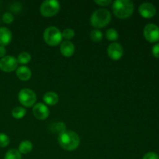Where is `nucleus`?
Here are the masks:
<instances>
[{
	"instance_id": "nucleus-1",
	"label": "nucleus",
	"mask_w": 159,
	"mask_h": 159,
	"mask_svg": "<svg viewBox=\"0 0 159 159\" xmlns=\"http://www.w3.org/2000/svg\"><path fill=\"white\" fill-rule=\"evenodd\" d=\"M58 143L61 147L66 151H74L80 144V138L73 130H68L62 132L58 136Z\"/></svg>"
},
{
	"instance_id": "nucleus-2",
	"label": "nucleus",
	"mask_w": 159,
	"mask_h": 159,
	"mask_svg": "<svg viewBox=\"0 0 159 159\" xmlns=\"http://www.w3.org/2000/svg\"><path fill=\"white\" fill-rule=\"evenodd\" d=\"M113 12L119 19H127L133 14L134 6L130 0H116L113 3Z\"/></svg>"
},
{
	"instance_id": "nucleus-3",
	"label": "nucleus",
	"mask_w": 159,
	"mask_h": 159,
	"mask_svg": "<svg viewBox=\"0 0 159 159\" xmlns=\"http://www.w3.org/2000/svg\"><path fill=\"white\" fill-rule=\"evenodd\" d=\"M111 20V13L106 9H99L94 11L90 18L92 26L96 29L105 27Z\"/></svg>"
},
{
	"instance_id": "nucleus-4",
	"label": "nucleus",
	"mask_w": 159,
	"mask_h": 159,
	"mask_svg": "<svg viewBox=\"0 0 159 159\" xmlns=\"http://www.w3.org/2000/svg\"><path fill=\"white\" fill-rule=\"evenodd\" d=\"M43 39L50 46H57L62 41L61 32L55 26H49L43 32Z\"/></svg>"
},
{
	"instance_id": "nucleus-5",
	"label": "nucleus",
	"mask_w": 159,
	"mask_h": 159,
	"mask_svg": "<svg viewBox=\"0 0 159 159\" xmlns=\"http://www.w3.org/2000/svg\"><path fill=\"white\" fill-rule=\"evenodd\" d=\"M60 9V3L57 0H46L41 3L40 12L45 17H51L58 12Z\"/></svg>"
},
{
	"instance_id": "nucleus-6",
	"label": "nucleus",
	"mask_w": 159,
	"mask_h": 159,
	"mask_svg": "<svg viewBox=\"0 0 159 159\" xmlns=\"http://www.w3.org/2000/svg\"><path fill=\"white\" fill-rule=\"evenodd\" d=\"M18 99L25 107H31L35 105L37 101L36 93L30 89H23L18 94Z\"/></svg>"
},
{
	"instance_id": "nucleus-7",
	"label": "nucleus",
	"mask_w": 159,
	"mask_h": 159,
	"mask_svg": "<svg viewBox=\"0 0 159 159\" xmlns=\"http://www.w3.org/2000/svg\"><path fill=\"white\" fill-rule=\"evenodd\" d=\"M144 37L151 43H155L159 40V27L156 24L148 23L144 28Z\"/></svg>"
},
{
	"instance_id": "nucleus-8",
	"label": "nucleus",
	"mask_w": 159,
	"mask_h": 159,
	"mask_svg": "<svg viewBox=\"0 0 159 159\" xmlns=\"http://www.w3.org/2000/svg\"><path fill=\"white\" fill-rule=\"evenodd\" d=\"M18 61L13 56H5L0 59V70L5 72H11L17 69Z\"/></svg>"
},
{
	"instance_id": "nucleus-9",
	"label": "nucleus",
	"mask_w": 159,
	"mask_h": 159,
	"mask_svg": "<svg viewBox=\"0 0 159 159\" xmlns=\"http://www.w3.org/2000/svg\"><path fill=\"white\" fill-rule=\"evenodd\" d=\"M33 113L36 119L43 120L48 117L50 111L48 107L45 104L39 102V103L35 104L33 107Z\"/></svg>"
},
{
	"instance_id": "nucleus-10",
	"label": "nucleus",
	"mask_w": 159,
	"mask_h": 159,
	"mask_svg": "<svg viewBox=\"0 0 159 159\" xmlns=\"http://www.w3.org/2000/svg\"><path fill=\"white\" fill-rule=\"evenodd\" d=\"M107 54L109 57L113 60H119L124 54V49L119 43H110L107 48Z\"/></svg>"
},
{
	"instance_id": "nucleus-11",
	"label": "nucleus",
	"mask_w": 159,
	"mask_h": 159,
	"mask_svg": "<svg viewBox=\"0 0 159 159\" xmlns=\"http://www.w3.org/2000/svg\"><path fill=\"white\" fill-rule=\"evenodd\" d=\"M139 13L144 18H152L156 14V8L152 3L144 2L139 6Z\"/></svg>"
},
{
	"instance_id": "nucleus-12",
	"label": "nucleus",
	"mask_w": 159,
	"mask_h": 159,
	"mask_svg": "<svg viewBox=\"0 0 159 159\" xmlns=\"http://www.w3.org/2000/svg\"><path fill=\"white\" fill-rule=\"evenodd\" d=\"M75 47L74 43H71L69 40H65L61 44L60 51L62 55L65 57H69L72 56L75 53Z\"/></svg>"
},
{
	"instance_id": "nucleus-13",
	"label": "nucleus",
	"mask_w": 159,
	"mask_h": 159,
	"mask_svg": "<svg viewBox=\"0 0 159 159\" xmlns=\"http://www.w3.org/2000/svg\"><path fill=\"white\" fill-rule=\"evenodd\" d=\"M12 34L7 27H0V46H6L12 40Z\"/></svg>"
},
{
	"instance_id": "nucleus-14",
	"label": "nucleus",
	"mask_w": 159,
	"mask_h": 159,
	"mask_svg": "<svg viewBox=\"0 0 159 159\" xmlns=\"http://www.w3.org/2000/svg\"><path fill=\"white\" fill-rule=\"evenodd\" d=\"M16 74L18 79L21 81H28L32 75L31 70L28 67L24 66V65H22V66L17 68Z\"/></svg>"
},
{
	"instance_id": "nucleus-15",
	"label": "nucleus",
	"mask_w": 159,
	"mask_h": 159,
	"mask_svg": "<svg viewBox=\"0 0 159 159\" xmlns=\"http://www.w3.org/2000/svg\"><path fill=\"white\" fill-rule=\"evenodd\" d=\"M43 102L49 106H54L58 102L59 97L54 92H48L43 95Z\"/></svg>"
},
{
	"instance_id": "nucleus-16",
	"label": "nucleus",
	"mask_w": 159,
	"mask_h": 159,
	"mask_svg": "<svg viewBox=\"0 0 159 159\" xmlns=\"http://www.w3.org/2000/svg\"><path fill=\"white\" fill-rule=\"evenodd\" d=\"M33 149V144L31 143V141H23L19 145L18 151L20 152V154H23V155H26V154L30 153V152L32 151Z\"/></svg>"
},
{
	"instance_id": "nucleus-17",
	"label": "nucleus",
	"mask_w": 159,
	"mask_h": 159,
	"mask_svg": "<svg viewBox=\"0 0 159 159\" xmlns=\"http://www.w3.org/2000/svg\"><path fill=\"white\" fill-rule=\"evenodd\" d=\"M26 113V109L23 108L22 107H16L12 109V116H13L15 119L20 120L22 119L25 116Z\"/></svg>"
},
{
	"instance_id": "nucleus-18",
	"label": "nucleus",
	"mask_w": 159,
	"mask_h": 159,
	"mask_svg": "<svg viewBox=\"0 0 159 159\" xmlns=\"http://www.w3.org/2000/svg\"><path fill=\"white\" fill-rule=\"evenodd\" d=\"M50 130L52 132L58 133L60 134L62 132L66 130V126H65V124L63 122L54 123V124H51V126L50 127Z\"/></svg>"
},
{
	"instance_id": "nucleus-19",
	"label": "nucleus",
	"mask_w": 159,
	"mask_h": 159,
	"mask_svg": "<svg viewBox=\"0 0 159 159\" xmlns=\"http://www.w3.org/2000/svg\"><path fill=\"white\" fill-rule=\"evenodd\" d=\"M31 60V55L30 53L26 52H22L20 53V54L18 55V57H17V61L18 63L21 64V65H26V64L29 63Z\"/></svg>"
},
{
	"instance_id": "nucleus-20",
	"label": "nucleus",
	"mask_w": 159,
	"mask_h": 159,
	"mask_svg": "<svg viewBox=\"0 0 159 159\" xmlns=\"http://www.w3.org/2000/svg\"><path fill=\"white\" fill-rule=\"evenodd\" d=\"M4 159H22V155L17 149H10L6 152Z\"/></svg>"
},
{
	"instance_id": "nucleus-21",
	"label": "nucleus",
	"mask_w": 159,
	"mask_h": 159,
	"mask_svg": "<svg viewBox=\"0 0 159 159\" xmlns=\"http://www.w3.org/2000/svg\"><path fill=\"white\" fill-rule=\"evenodd\" d=\"M106 37H107V40H110V41H114L119 38V34H118L116 30L110 28L106 31Z\"/></svg>"
},
{
	"instance_id": "nucleus-22",
	"label": "nucleus",
	"mask_w": 159,
	"mask_h": 159,
	"mask_svg": "<svg viewBox=\"0 0 159 159\" xmlns=\"http://www.w3.org/2000/svg\"><path fill=\"white\" fill-rule=\"evenodd\" d=\"M90 38L94 42H99L102 39V33L99 30L95 29L90 33Z\"/></svg>"
},
{
	"instance_id": "nucleus-23",
	"label": "nucleus",
	"mask_w": 159,
	"mask_h": 159,
	"mask_svg": "<svg viewBox=\"0 0 159 159\" xmlns=\"http://www.w3.org/2000/svg\"><path fill=\"white\" fill-rule=\"evenodd\" d=\"M61 35H62V37H63V38H65V40H71V39L74 38L75 34L74 30L68 28V29H65L62 31Z\"/></svg>"
},
{
	"instance_id": "nucleus-24",
	"label": "nucleus",
	"mask_w": 159,
	"mask_h": 159,
	"mask_svg": "<svg viewBox=\"0 0 159 159\" xmlns=\"http://www.w3.org/2000/svg\"><path fill=\"white\" fill-rule=\"evenodd\" d=\"M9 138L6 134L0 133V148H5L9 145Z\"/></svg>"
},
{
	"instance_id": "nucleus-25",
	"label": "nucleus",
	"mask_w": 159,
	"mask_h": 159,
	"mask_svg": "<svg viewBox=\"0 0 159 159\" xmlns=\"http://www.w3.org/2000/svg\"><path fill=\"white\" fill-rule=\"evenodd\" d=\"M13 20H14V16L12 12H6L2 15V21L4 22L5 23L9 24V23H12Z\"/></svg>"
},
{
	"instance_id": "nucleus-26",
	"label": "nucleus",
	"mask_w": 159,
	"mask_h": 159,
	"mask_svg": "<svg viewBox=\"0 0 159 159\" xmlns=\"http://www.w3.org/2000/svg\"><path fill=\"white\" fill-rule=\"evenodd\" d=\"M142 159H159V155L155 152H150L146 153Z\"/></svg>"
},
{
	"instance_id": "nucleus-27",
	"label": "nucleus",
	"mask_w": 159,
	"mask_h": 159,
	"mask_svg": "<svg viewBox=\"0 0 159 159\" xmlns=\"http://www.w3.org/2000/svg\"><path fill=\"white\" fill-rule=\"evenodd\" d=\"M152 51L154 57H157V58H159V43L154 45L153 48H152Z\"/></svg>"
},
{
	"instance_id": "nucleus-28",
	"label": "nucleus",
	"mask_w": 159,
	"mask_h": 159,
	"mask_svg": "<svg viewBox=\"0 0 159 159\" xmlns=\"http://www.w3.org/2000/svg\"><path fill=\"white\" fill-rule=\"evenodd\" d=\"M112 2L110 0H96L95 3L98 4L101 6H107L111 3Z\"/></svg>"
},
{
	"instance_id": "nucleus-29",
	"label": "nucleus",
	"mask_w": 159,
	"mask_h": 159,
	"mask_svg": "<svg viewBox=\"0 0 159 159\" xmlns=\"http://www.w3.org/2000/svg\"><path fill=\"white\" fill-rule=\"evenodd\" d=\"M6 49L4 46H0V57L2 58L3 57L6 56Z\"/></svg>"
}]
</instances>
